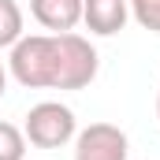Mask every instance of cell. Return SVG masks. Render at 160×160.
<instances>
[{
  "label": "cell",
  "instance_id": "obj_1",
  "mask_svg": "<svg viewBox=\"0 0 160 160\" xmlns=\"http://www.w3.org/2000/svg\"><path fill=\"white\" fill-rule=\"evenodd\" d=\"M101 71V56L75 30L52 34V89H86Z\"/></svg>",
  "mask_w": 160,
  "mask_h": 160
},
{
  "label": "cell",
  "instance_id": "obj_2",
  "mask_svg": "<svg viewBox=\"0 0 160 160\" xmlns=\"http://www.w3.org/2000/svg\"><path fill=\"white\" fill-rule=\"evenodd\" d=\"M8 75L22 89H52V34H22L8 52Z\"/></svg>",
  "mask_w": 160,
  "mask_h": 160
},
{
  "label": "cell",
  "instance_id": "obj_3",
  "mask_svg": "<svg viewBox=\"0 0 160 160\" xmlns=\"http://www.w3.org/2000/svg\"><path fill=\"white\" fill-rule=\"evenodd\" d=\"M22 134L34 149H63L75 142L78 134V119L67 104L60 101H41L22 116Z\"/></svg>",
  "mask_w": 160,
  "mask_h": 160
},
{
  "label": "cell",
  "instance_id": "obj_4",
  "mask_svg": "<svg viewBox=\"0 0 160 160\" xmlns=\"http://www.w3.org/2000/svg\"><path fill=\"white\" fill-rule=\"evenodd\" d=\"M75 160H130V138L116 123H89L75 134Z\"/></svg>",
  "mask_w": 160,
  "mask_h": 160
},
{
  "label": "cell",
  "instance_id": "obj_5",
  "mask_svg": "<svg viewBox=\"0 0 160 160\" xmlns=\"http://www.w3.org/2000/svg\"><path fill=\"white\" fill-rule=\"evenodd\" d=\"M127 19H130V4L127 0H82V22L97 38L119 34L127 26Z\"/></svg>",
  "mask_w": 160,
  "mask_h": 160
},
{
  "label": "cell",
  "instance_id": "obj_6",
  "mask_svg": "<svg viewBox=\"0 0 160 160\" xmlns=\"http://www.w3.org/2000/svg\"><path fill=\"white\" fill-rule=\"evenodd\" d=\"M30 15L48 34H67L82 22V0H30Z\"/></svg>",
  "mask_w": 160,
  "mask_h": 160
},
{
  "label": "cell",
  "instance_id": "obj_7",
  "mask_svg": "<svg viewBox=\"0 0 160 160\" xmlns=\"http://www.w3.org/2000/svg\"><path fill=\"white\" fill-rule=\"evenodd\" d=\"M22 26H26V19H22L19 0H0V48H11L22 38Z\"/></svg>",
  "mask_w": 160,
  "mask_h": 160
},
{
  "label": "cell",
  "instance_id": "obj_8",
  "mask_svg": "<svg viewBox=\"0 0 160 160\" xmlns=\"http://www.w3.org/2000/svg\"><path fill=\"white\" fill-rule=\"evenodd\" d=\"M26 134H22V127H15V123L0 119V160H22L26 157Z\"/></svg>",
  "mask_w": 160,
  "mask_h": 160
},
{
  "label": "cell",
  "instance_id": "obj_9",
  "mask_svg": "<svg viewBox=\"0 0 160 160\" xmlns=\"http://www.w3.org/2000/svg\"><path fill=\"white\" fill-rule=\"evenodd\" d=\"M130 4V19L149 30V34H160V0H127Z\"/></svg>",
  "mask_w": 160,
  "mask_h": 160
},
{
  "label": "cell",
  "instance_id": "obj_10",
  "mask_svg": "<svg viewBox=\"0 0 160 160\" xmlns=\"http://www.w3.org/2000/svg\"><path fill=\"white\" fill-rule=\"evenodd\" d=\"M8 93V67H4V60H0V97Z\"/></svg>",
  "mask_w": 160,
  "mask_h": 160
},
{
  "label": "cell",
  "instance_id": "obj_11",
  "mask_svg": "<svg viewBox=\"0 0 160 160\" xmlns=\"http://www.w3.org/2000/svg\"><path fill=\"white\" fill-rule=\"evenodd\" d=\"M157 119H160V89H157Z\"/></svg>",
  "mask_w": 160,
  "mask_h": 160
}]
</instances>
